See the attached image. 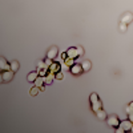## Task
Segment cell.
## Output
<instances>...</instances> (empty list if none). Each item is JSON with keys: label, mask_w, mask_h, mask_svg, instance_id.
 I'll use <instances>...</instances> for the list:
<instances>
[{"label": "cell", "mask_w": 133, "mask_h": 133, "mask_svg": "<svg viewBox=\"0 0 133 133\" xmlns=\"http://www.w3.org/2000/svg\"><path fill=\"white\" fill-rule=\"evenodd\" d=\"M14 71L9 69V71H3L2 72V81L3 83H9L11 80H14Z\"/></svg>", "instance_id": "1"}, {"label": "cell", "mask_w": 133, "mask_h": 133, "mask_svg": "<svg viewBox=\"0 0 133 133\" xmlns=\"http://www.w3.org/2000/svg\"><path fill=\"white\" fill-rule=\"evenodd\" d=\"M73 65H75V59L66 57V59L64 60L63 65H61V69H63V71H71V68H72Z\"/></svg>", "instance_id": "2"}, {"label": "cell", "mask_w": 133, "mask_h": 133, "mask_svg": "<svg viewBox=\"0 0 133 133\" xmlns=\"http://www.w3.org/2000/svg\"><path fill=\"white\" fill-rule=\"evenodd\" d=\"M107 123L110 125V127H113V128H117L118 125H120V123H121V121L118 120V117L117 116H109L108 118H107Z\"/></svg>", "instance_id": "3"}, {"label": "cell", "mask_w": 133, "mask_h": 133, "mask_svg": "<svg viewBox=\"0 0 133 133\" xmlns=\"http://www.w3.org/2000/svg\"><path fill=\"white\" fill-rule=\"evenodd\" d=\"M83 72H84V68H83L81 64H75L72 68H71V73L73 76H80Z\"/></svg>", "instance_id": "4"}, {"label": "cell", "mask_w": 133, "mask_h": 133, "mask_svg": "<svg viewBox=\"0 0 133 133\" xmlns=\"http://www.w3.org/2000/svg\"><path fill=\"white\" fill-rule=\"evenodd\" d=\"M133 21V14L132 12H125L121 17V23H125V24H130Z\"/></svg>", "instance_id": "5"}, {"label": "cell", "mask_w": 133, "mask_h": 133, "mask_svg": "<svg viewBox=\"0 0 133 133\" xmlns=\"http://www.w3.org/2000/svg\"><path fill=\"white\" fill-rule=\"evenodd\" d=\"M57 55H59V48L53 45V47H51V48H49V51L47 52V57H49V59H52V60H53L55 57L57 56Z\"/></svg>", "instance_id": "6"}, {"label": "cell", "mask_w": 133, "mask_h": 133, "mask_svg": "<svg viewBox=\"0 0 133 133\" xmlns=\"http://www.w3.org/2000/svg\"><path fill=\"white\" fill-rule=\"evenodd\" d=\"M120 127L123 128L125 132H127V130H130L132 127H133V121H130L129 118H128V120H124V121H121V123H120Z\"/></svg>", "instance_id": "7"}, {"label": "cell", "mask_w": 133, "mask_h": 133, "mask_svg": "<svg viewBox=\"0 0 133 133\" xmlns=\"http://www.w3.org/2000/svg\"><path fill=\"white\" fill-rule=\"evenodd\" d=\"M0 69L2 71H9L11 69V64H8V61L4 57H0Z\"/></svg>", "instance_id": "8"}, {"label": "cell", "mask_w": 133, "mask_h": 133, "mask_svg": "<svg viewBox=\"0 0 133 133\" xmlns=\"http://www.w3.org/2000/svg\"><path fill=\"white\" fill-rule=\"evenodd\" d=\"M56 79V73H52V72H49L47 76H44V80H45V85H49V84H52V81Z\"/></svg>", "instance_id": "9"}, {"label": "cell", "mask_w": 133, "mask_h": 133, "mask_svg": "<svg viewBox=\"0 0 133 133\" xmlns=\"http://www.w3.org/2000/svg\"><path fill=\"white\" fill-rule=\"evenodd\" d=\"M66 55H68V57H72V59H76L77 56H79V52H77V47H72L69 48L68 51H66Z\"/></svg>", "instance_id": "10"}, {"label": "cell", "mask_w": 133, "mask_h": 133, "mask_svg": "<svg viewBox=\"0 0 133 133\" xmlns=\"http://www.w3.org/2000/svg\"><path fill=\"white\" fill-rule=\"evenodd\" d=\"M60 69H61V65L56 61H53L52 65L49 66V72H52V73H57V72H60Z\"/></svg>", "instance_id": "11"}, {"label": "cell", "mask_w": 133, "mask_h": 133, "mask_svg": "<svg viewBox=\"0 0 133 133\" xmlns=\"http://www.w3.org/2000/svg\"><path fill=\"white\" fill-rule=\"evenodd\" d=\"M40 75H39V71H33V72H31L29 75H28V77H27V79H28V81H33V83H35V80L37 79V77H39Z\"/></svg>", "instance_id": "12"}, {"label": "cell", "mask_w": 133, "mask_h": 133, "mask_svg": "<svg viewBox=\"0 0 133 133\" xmlns=\"http://www.w3.org/2000/svg\"><path fill=\"white\" fill-rule=\"evenodd\" d=\"M96 116H97L98 120H103V121L108 118V117H107V112H105V110H103V109L97 110V112H96Z\"/></svg>", "instance_id": "13"}, {"label": "cell", "mask_w": 133, "mask_h": 133, "mask_svg": "<svg viewBox=\"0 0 133 133\" xmlns=\"http://www.w3.org/2000/svg\"><path fill=\"white\" fill-rule=\"evenodd\" d=\"M81 65H83V68H84V71H85V72L91 71V68H92V63H91L89 60H84Z\"/></svg>", "instance_id": "14"}, {"label": "cell", "mask_w": 133, "mask_h": 133, "mask_svg": "<svg viewBox=\"0 0 133 133\" xmlns=\"http://www.w3.org/2000/svg\"><path fill=\"white\" fill-rule=\"evenodd\" d=\"M39 91H41V89H40L39 87H36V85H35L33 88H31V89H29V95H31V96H36V95L39 93Z\"/></svg>", "instance_id": "15"}, {"label": "cell", "mask_w": 133, "mask_h": 133, "mask_svg": "<svg viewBox=\"0 0 133 133\" xmlns=\"http://www.w3.org/2000/svg\"><path fill=\"white\" fill-rule=\"evenodd\" d=\"M37 71H39V75L43 76V77H44V76H47V75L49 73V68H39Z\"/></svg>", "instance_id": "16"}, {"label": "cell", "mask_w": 133, "mask_h": 133, "mask_svg": "<svg viewBox=\"0 0 133 133\" xmlns=\"http://www.w3.org/2000/svg\"><path fill=\"white\" fill-rule=\"evenodd\" d=\"M19 66H20V65H19L17 61H12V63H11V69H12L14 72H16V71L19 69Z\"/></svg>", "instance_id": "17"}, {"label": "cell", "mask_w": 133, "mask_h": 133, "mask_svg": "<svg viewBox=\"0 0 133 133\" xmlns=\"http://www.w3.org/2000/svg\"><path fill=\"white\" fill-rule=\"evenodd\" d=\"M125 110L128 113H130V112H133V101L129 104V105H127V108H125Z\"/></svg>", "instance_id": "18"}, {"label": "cell", "mask_w": 133, "mask_h": 133, "mask_svg": "<svg viewBox=\"0 0 133 133\" xmlns=\"http://www.w3.org/2000/svg\"><path fill=\"white\" fill-rule=\"evenodd\" d=\"M39 68H48V66L45 65V61H39L37 63V69Z\"/></svg>", "instance_id": "19"}, {"label": "cell", "mask_w": 133, "mask_h": 133, "mask_svg": "<svg viewBox=\"0 0 133 133\" xmlns=\"http://www.w3.org/2000/svg\"><path fill=\"white\" fill-rule=\"evenodd\" d=\"M127 28H128V24H125V23H121V24H120V31H121V32H125Z\"/></svg>", "instance_id": "20"}, {"label": "cell", "mask_w": 133, "mask_h": 133, "mask_svg": "<svg viewBox=\"0 0 133 133\" xmlns=\"http://www.w3.org/2000/svg\"><path fill=\"white\" fill-rule=\"evenodd\" d=\"M44 61H45V65L48 66V68H49V66L52 65V63H53V60H52V59H49V57H47V59L44 60Z\"/></svg>", "instance_id": "21"}, {"label": "cell", "mask_w": 133, "mask_h": 133, "mask_svg": "<svg viewBox=\"0 0 133 133\" xmlns=\"http://www.w3.org/2000/svg\"><path fill=\"white\" fill-rule=\"evenodd\" d=\"M63 77H64L63 72H57V73H56V79H57V80H63Z\"/></svg>", "instance_id": "22"}, {"label": "cell", "mask_w": 133, "mask_h": 133, "mask_svg": "<svg viewBox=\"0 0 133 133\" xmlns=\"http://www.w3.org/2000/svg\"><path fill=\"white\" fill-rule=\"evenodd\" d=\"M77 52H79V56H83L84 55V49L81 47H77Z\"/></svg>", "instance_id": "23"}, {"label": "cell", "mask_w": 133, "mask_h": 133, "mask_svg": "<svg viewBox=\"0 0 133 133\" xmlns=\"http://www.w3.org/2000/svg\"><path fill=\"white\" fill-rule=\"evenodd\" d=\"M123 132H125V130H124V129H123V128H121V127H120V125H118V127H117V128H116V133H123Z\"/></svg>", "instance_id": "24"}, {"label": "cell", "mask_w": 133, "mask_h": 133, "mask_svg": "<svg viewBox=\"0 0 133 133\" xmlns=\"http://www.w3.org/2000/svg\"><path fill=\"white\" fill-rule=\"evenodd\" d=\"M66 57H68V55H66V52H64V53H61V59H63V60H65Z\"/></svg>", "instance_id": "25"}, {"label": "cell", "mask_w": 133, "mask_h": 133, "mask_svg": "<svg viewBox=\"0 0 133 133\" xmlns=\"http://www.w3.org/2000/svg\"><path fill=\"white\" fill-rule=\"evenodd\" d=\"M128 118H129L130 121H133V112H130V113H128Z\"/></svg>", "instance_id": "26"}, {"label": "cell", "mask_w": 133, "mask_h": 133, "mask_svg": "<svg viewBox=\"0 0 133 133\" xmlns=\"http://www.w3.org/2000/svg\"><path fill=\"white\" fill-rule=\"evenodd\" d=\"M130 132H133V127H132V129H130Z\"/></svg>", "instance_id": "27"}]
</instances>
